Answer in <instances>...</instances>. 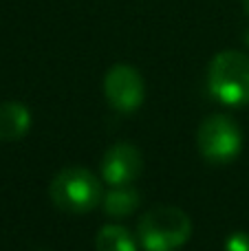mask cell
Returning a JSON list of instances; mask_svg holds the SVG:
<instances>
[{
  "instance_id": "1",
  "label": "cell",
  "mask_w": 249,
  "mask_h": 251,
  "mask_svg": "<svg viewBox=\"0 0 249 251\" xmlns=\"http://www.w3.org/2000/svg\"><path fill=\"white\" fill-rule=\"evenodd\" d=\"M137 234L146 251H176L188 243L192 234V221L183 209L159 205L141 216Z\"/></svg>"
},
{
  "instance_id": "2",
  "label": "cell",
  "mask_w": 249,
  "mask_h": 251,
  "mask_svg": "<svg viewBox=\"0 0 249 251\" xmlns=\"http://www.w3.org/2000/svg\"><path fill=\"white\" fill-rule=\"evenodd\" d=\"M49 194L55 207L69 214H86L95 209L104 199L100 178L82 165L60 170L51 181Z\"/></svg>"
},
{
  "instance_id": "3",
  "label": "cell",
  "mask_w": 249,
  "mask_h": 251,
  "mask_svg": "<svg viewBox=\"0 0 249 251\" xmlns=\"http://www.w3.org/2000/svg\"><path fill=\"white\" fill-rule=\"evenodd\" d=\"M207 86L227 106L249 104V57L241 51H221L210 64Z\"/></svg>"
},
{
  "instance_id": "4",
  "label": "cell",
  "mask_w": 249,
  "mask_h": 251,
  "mask_svg": "<svg viewBox=\"0 0 249 251\" xmlns=\"http://www.w3.org/2000/svg\"><path fill=\"white\" fill-rule=\"evenodd\" d=\"M197 146L203 159L214 165H227L241 154L243 134L229 115L216 113L203 119L197 132Z\"/></svg>"
},
{
  "instance_id": "5",
  "label": "cell",
  "mask_w": 249,
  "mask_h": 251,
  "mask_svg": "<svg viewBox=\"0 0 249 251\" xmlns=\"http://www.w3.org/2000/svg\"><path fill=\"white\" fill-rule=\"evenodd\" d=\"M144 77L130 64H115L104 77V95L117 113H135L144 104Z\"/></svg>"
},
{
  "instance_id": "6",
  "label": "cell",
  "mask_w": 249,
  "mask_h": 251,
  "mask_svg": "<svg viewBox=\"0 0 249 251\" xmlns=\"http://www.w3.org/2000/svg\"><path fill=\"white\" fill-rule=\"evenodd\" d=\"M144 170V156L139 148L128 141H119L106 150L101 159V176L110 187L130 185Z\"/></svg>"
},
{
  "instance_id": "7",
  "label": "cell",
  "mask_w": 249,
  "mask_h": 251,
  "mask_svg": "<svg viewBox=\"0 0 249 251\" xmlns=\"http://www.w3.org/2000/svg\"><path fill=\"white\" fill-rule=\"evenodd\" d=\"M31 128V113L20 101L0 104V141L22 139Z\"/></svg>"
},
{
  "instance_id": "8",
  "label": "cell",
  "mask_w": 249,
  "mask_h": 251,
  "mask_svg": "<svg viewBox=\"0 0 249 251\" xmlns=\"http://www.w3.org/2000/svg\"><path fill=\"white\" fill-rule=\"evenodd\" d=\"M139 203H141L139 192L130 185L110 187V190L104 194V199H101V207H104V212L113 218L130 216V214L139 207Z\"/></svg>"
},
{
  "instance_id": "9",
  "label": "cell",
  "mask_w": 249,
  "mask_h": 251,
  "mask_svg": "<svg viewBox=\"0 0 249 251\" xmlns=\"http://www.w3.org/2000/svg\"><path fill=\"white\" fill-rule=\"evenodd\" d=\"M97 251H139L137 240L122 225H104L95 240Z\"/></svg>"
},
{
  "instance_id": "10",
  "label": "cell",
  "mask_w": 249,
  "mask_h": 251,
  "mask_svg": "<svg viewBox=\"0 0 249 251\" xmlns=\"http://www.w3.org/2000/svg\"><path fill=\"white\" fill-rule=\"evenodd\" d=\"M225 251H249V234L236 231V234L227 236V240H225Z\"/></svg>"
},
{
  "instance_id": "11",
  "label": "cell",
  "mask_w": 249,
  "mask_h": 251,
  "mask_svg": "<svg viewBox=\"0 0 249 251\" xmlns=\"http://www.w3.org/2000/svg\"><path fill=\"white\" fill-rule=\"evenodd\" d=\"M243 7H245V13L249 16V0H243Z\"/></svg>"
},
{
  "instance_id": "12",
  "label": "cell",
  "mask_w": 249,
  "mask_h": 251,
  "mask_svg": "<svg viewBox=\"0 0 249 251\" xmlns=\"http://www.w3.org/2000/svg\"><path fill=\"white\" fill-rule=\"evenodd\" d=\"M247 44H249V33H247Z\"/></svg>"
}]
</instances>
